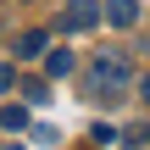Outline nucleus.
I'll return each instance as SVG.
<instances>
[{
  "label": "nucleus",
  "instance_id": "2",
  "mask_svg": "<svg viewBox=\"0 0 150 150\" xmlns=\"http://www.w3.org/2000/svg\"><path fill=\"white\" fill-rule=\"evenodd\" d=\"M100 17H106V6H100V0H67L61 28H67V33H89V28H100Z\"/></svg>",
  "mask_w": 150,
  "mask_h": 150
},
{
  "label": "nucleus",
  "instance_id": "10",
  "mask_svg": "<svg viewBox=\"0 0 150 150\" xmlns=\"http://www.w3.org/2000/svg\"><path fill=\"white\" fill-rule=\"evenodd\" d=\"M11 83H17V67H11V61H0V89H11Z\"/></svg>",
  "mask_w": 150,
  "mask_h": 150
},
{
  "label": "nucleus",
  "instance_id": "6",
  "mask_svg": "<svg viewBox=\"0 0 150 150\" xmlns=\"http://www.w3.org/2000/svg\"><path fill=\"white\" fill-rule=\"evenodd\" d=\"M0 128L6 134H28V106H0Z\"/></svg>",
  "mask_w": 150,
  "mask_h": 150
},
{
  "label": "nucleus",
  "instance_id": "8",
  "mask_svg": "<svg viewBox=\"0 0 150 150\" xmlns=\"http://www.w3.org/2000/svg\"><path fill=\"white\" fill-rule=\"evenodd\" d=\"M122 145H150V122H128L122 128Z\"/></svg>",
  "mask_w": 150,
  "mask_h": 150
},
{
  "label": "nucleus",
  "instance_id": "1",
  "mask_svg": "<svg viewBox=\"0 0 150 150\" xmlns=\"http://www.w3.org/2000/svg\"><path fill=\"white\" fill-rule=\"evenodd\" d=\"M128 50H106V56H95L89 61V72H83V89H89V100H117L122 95V83H128Z\"/></svg>",
  "mask_w": 150,
  "mask_h": 150
},
{
  "label": "nucleus",
  "instance_id": "11",
  "mask_svg": "<svg viewBox=\"0 0 150 150\" xmlns=\"http://www.w3.org/2000/svg\"><path fill=\"white\" fill-rule=\"evenodd\" d=\"M139 95H145V106H150V72H145V78H139Z\"/></svg>",
  "mask_w": 150,
  "mask_h": 150
},
{
  "label": "nucleus",
  "instance_id": "9",
  "mask_svg": "<svg viewBox=\"0 0 150 150\" xmlns=\"http://www.w3.org/2000/svg\"><path fill=\"white\" fill-rule=\"evenodd\" d=\"M117 139H122V134H117L111 122H95V145H117Z\"/></svg>",
  "mask_w": 150,
  "mask_h": 150
},
{
  "label": "nucleus",
  "instance_id": "4",
  "mask_svg": "<svg viewBox=\"0 0 150 150\" xmlns=\"http://www.w3.org/2000/svg\"><path fill=\"white\" fill-rule=\"evenodd\" d=\"M106 22L111 28H134L139 22V0H106Z\"/></svg>",
  "mask_w": 150,
  "mask_h": 150
},
{
  "label": "nucleus",
  "instance_id": "3",
  "mask_svg": "<svg viewBox=\"0 0 150 150\" xmlns=\"http://www.w3.org/2000/svg\"><path fill=\"white\" fill-rule=\"evenodd\" d=\"M72 72H78V56L67 45H50L45 50V78H72Z\"/></svg>",
  "mask_w": 150,
  "mask_h": 150
},
{
  "label": "nucleus",
  "instance_id": "5",
  "mask_svg": "<svg viewBox=\"0 0 150 150\" xmlns=\"http://www.w3.org/2000/svg\"><path fill=\"white\" fill-rule=\"evenodd\" d=\"M45 50H50V33H45V28H28V33L17 39V56H45Z\"/></svg>",
  "mask_w": 150,
  "mask_h": 150
},
{
  "label": "nucleus",
  "instance_id": "12",
  "mask_svg": "<svg viewBox=\"0 0 150 150\" xmlns=\"http://www.w3.org/2000/svg\"><path fill=\"white\" fill-rule=\"evenodd\" d=\"M0 150H22V145H0Z\"/></svg>",
  "mask_w": 150,
  "mask_h": 150
},
{
  "label": "nucleus",
  "instance_id": "7",
  "mask_svg": "<svg viewBox=\"0 0 150 150\" xmlns=\"http://www.w3.org/2000/svg\"><path fill=\"white\" fill-rule=\"evenodd\" d=\"M17 89H22V100H45V95H50V83H45V78H22Z\"/></svg>",
  "mask_w": 150,
  "mask_h": 150
}]
</instances>
